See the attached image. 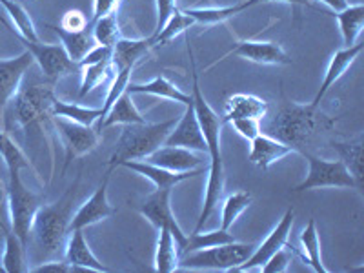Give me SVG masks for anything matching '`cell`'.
<instances>
[{"label": "cell", "mask_w": 364, "mask_h": 273, "mask_svg": "<svg viewBox=\"0 0 364 273\" xmlns=\"http://www.w3.org/2000/svg\"><path fill=\"white\" fill-rule=\"evenodd\" d=\"M188 44V55H190V64H191V99H193V108L197 120L200 124V132H203L204 142H206L208 155H210V175H208V184H206V195H204V204L203 211H200L199 220L195 224L193 232H200L204 230L206 223L210 217L217 211L220 199L224 195V184H226V177H224V162L223 154H220V129H223V119H219L217 112L211 108L208 100L204 99L203 91H200L199 84V71L195 66L193 51H191L190 41L186 38Z\"/></svg>", "instance_id": "2"}, {"label": "cell", "mask_w": 364, "mask_h": 273, "mask_svg": "<svg viewBox=\"0 0 364 273\" xmlns=\"http://www.w3.org/2000/svg\"><path fill=\"white\" fill-rule=\"evenodd\" d=\"M171 190L173 188H161V190H155L154 193H149L141 204H139V211L141 215L146 217L148 223L154 224L157 230H170L173 233L175 240H177V250L178 246L184 242L186 239V233L182 232V228L178 226L177 219H175L173 211H171L170 197Z\"/></svg>", "instance_id": "11"}, {"label": "cell", "mask_w": 364, "mask_h": 273, "mask_svg": "<svg viewBox=\"0 0 364 273\" xmlns=\"http://www.w3.org/2000/svg\"><path fill=\"white\" fill-rule=\"evenodd\" d=\"M328 144L337 151L339 161L346 166V170L352 173L355 182L363 188V136H357L355 141H330Z\"/></svg>", "instance_id": "27"}, {"label": "cell", "mask_w": 364, "mask_h": 273, "mask_svg": "<svg viewBox=\"0 0 364 273\" xmlns=\"http://www.w3.org/2000/svg\"><path fill=\"white\" fill-rule=\"evenodd\" d=\"M295 154L290 146H286L284 142L273 139V136L261 133L252 141V149H250V162L255 164L259 170L268 171L269 166L275 164L277 161L284 159L286 155Z\"/></svg>", "instance_id": "22"}, {"label": "cell", "mask_w": 364, "mask_h": 273, "mask_svg": "<svg viewBox=\"0 0 364 273\" xmlns=\"http://www.w3.org/2000/svg\"><path fill=\"white\" fill-rule=\"evenodd\" d=\"M4 190V184H2V182H0V191Z\"/></svg>", "instance_id": "51"}, {"label": "cell", "mask_w": 364, "mask_h": 273, "mask_svg": "<svg viewBox=\"0 0 364 273\" xmlns=\"http://www.w3.org/2000/svg\"><path fill=\"white\" fill-rule=\"evenodd\" d=\"M129 95H154L159 97V99H166V100H173V102L178 104H188L191 102V93H184L178 86H175L171 80H168L166 77H155L154 80H149V82L144 84H135L129 82L128 90H126Z\"/></svg>", "instance_id": "24"}, {"label": "cell", "mask_w": 364, "mask_h": 273, "mask_svg": "<svg viewBox=\"0 0 364 273\" xmlns=\"http://www.w3.org/2000/svg\"><path fill=\"white\" fill-rule=\"evenodd\" d=\"M294 217H295V211L294 208H290V210L284 213V217L279 220L277 226L273 228V232L266 237L264 242L255 246L252 255H250L248 259L239 266V268H235V272H250V269L261 268V266L268 261L273 253L279 252L281 248H284V246L288 245V239H290L291 228H294Z\"/></svg>", "instance_id": "13"}, {"label": "cell", "mask_w": 364, "mask_h": 273, "mask_svg": "<svg viewBox=\"0 0 364 273\" xmlns=\"http://www.w3.org/2000/svg\"><path fill=\"white\" fill-rule=\"evenodd\" d=\"M91 31H93V37L95 42L100 46H108L113 48L117 42L120 41V28H119V18H117V13H109L106 17H100L99 21L91 22Z\"/></svg>", "instance_id": "39"}, {"label": "cell", "mask_w": 364, "mask_h": 273, "mask_svg": "<svg viewBox=\"0 0 364 273\" xmlns=\"http://www.w3.org/2000/svg\"><path fill=\"white\" fill-rule=\"evenodd\" d=\"M33 55L28 50L22 51L15 58H8V60L0 58V113L4 112L9 100L17 95L26 71L33 66Z\"/></svg>", "instance_id": "16"}, {"label": "cell", "mask_w": 364, "mask_h": 273, "mask_svg": "<svg viewBox=\"0 0 364 273\" xmlns=\"http://www.w3.org/2000/svg\"><path fill=\"white\" fill-rule=\"evenodd\" d=\"M228 124H232L233 129L239 133L242 139L252 142L257 135H261L262 128H261V120L259 119H252V117H245V119H233L230 120Z\"/></svg>", "instance_id": "41"}, {"label": "cell", "mask_w": 364, "mask_h": 273, "mask_svg": "<svg viewBox=\"0 0 364 273\" xmlns=\"http://www.w3.org/2000/svg\"><path fill=\"white\" fill-rule=\"evenodd\" d=\"M0 4L4 6V9L8 11L9 17H11L13 24L17 26L15 31H17L18 35H22V37L28 38V41H38V33L37 29H35L33 21H31L29 13L26 11L21 4H17L15 0H0Z\"/></svg>", "instance_id": "38"}, {"label": "cell", "mask_w": 364, "mask_h": 273, "mask_svg": "<svg viewBox=\"0 0 364 273\" xmlns=\"http://www.w3.org/2000/svg\"><path fill=\"white\" fill-rule=\"evenodd\" d=\"M80 73H82V84H80L79 90V99H84L87 93H91L100 84L106 82V79L112 77V73H115V70H113L112 60H104V63L80 68Z\"/></svg>", "instance_id": "36"}, {"label": "cell", "mask_w": 364, "mask_h": 273, "mask_svg": "<svg viewBox=\"0 0 364 273\" xmlns=\"http://www.w3.org/2000/svg\"><path fill=\"white\" fill-rule=\"evenodd\" d=\"M235 237L233 233H230V230H213V232H193L191 235H186L184 242L178 246V257L186 255L190 252H197V250L211 248V246H220L228 245V242H233Z\"/></svg>", "instance_id": "29"}, {"label": "cell", "mask_w": 364, "mask_h": 273, "mask_svg": "<svg viewBox=\"0 0 364 273\" xmlns=\"http://www.w3.org/2000/svg\"><path fill=\"white\" fill-rule=\"evenodd\" d=\"M360 51H363V44H353L333 53V57H331L330 64L326 68V73H324L323 82H321V87L317 91V95L310 102L311 106H321V102H323V99L326 97L328 91H330V87L346 73L348 68L355 63V58L359 57Z\"/></svg>", "instance_id": "19"}, {"label": "cell", "mask_w": 364, "mask_h": 273, "mask_svg": "<svg viewBox=\"0 0 364 273\" xmlns=\"http://www.w3.org/2000/svg\"><path fill=\"white\" fill-rule=\"evenodd\" d=\"M51 112H53V117L73 120V122H79V124L84 126H93L100 119V108H86V106H80V104L64 102L57 97L51 104Z\"/></svg>", "instance_id": "32"}, {"label": "cell", "mask_w": 364, "mask_h": 273, "mask_svg": "<svg viewBox=\"0 0 364 273\" xmlns=\"http://www.w3.org/2000/svg\"><path fill=\"white\" fill-rule=\"evenodd\" d=\"M264 2H286V4H291V6H306V8H314L310 0H245V2H240L237 4L239 11H245V9L253 8L257 4H264Z\"/></svg>", "instance_id": "48"}, {"label": "cell", "mask_w": 364, "mask_h": 273, "mask_svg": "<svg viewBox=\"0 0 364 273\" xmlns=\"http://www.w3.org/2000/svg\"><path fill=\"white\" fill-rule=\"evenodd\" d=\"M11 230V220H9V211H8V200L0 203V250H4V240L6 233Z\"/></svg>", "instance_id": "49"}, {"label": "cell", "mask_w": 364, "mask_h": 273, "mask_svg": "<svg viewBox=\"0 0 364 273\" xmlns=\"http://www.w3.org/2000/svg\"><path fill=\"white\" fill-rule=\"evenodd\" d=\"M318 2H323V4H326L328 8L330 9H333V11L336 13H339V11H343L344 8H348V0H318Z\"/></svg>", "instance_id": "50"}, {"label": "cell", "mask_w": 364, "mask_h": 273, "mask_svg": "<svg viewBox=\"0 0 364 273\" xmlns=\"http://www.w3.org/2000/svg\"><path fill=\"white\" fill-rule=\"evenodd\" d=\"M0 155L4 159V164L8 171L11 170H33L31 162L28 161L22 149L15 144L8 132H0ZM35 171V170H33Z\"/></svg>", "instance_id": "37"}, {"label": "cell", "mask_w": 364, "mask_h": 273, "mask_svg": "<svg viewBox=\"0 0 364 273\" xmlns=\"http://www.w3.org/2000/svg\"><path fill=\"white\" fill-rule=\"evenodd\" d=\"M113 168H109L106 173H104L102 182L99 184L93 195L90 199L79 208V210L73 213V219H71L70 224V232L71 230H86V228L93 226V224H99L102 220L109 219L112 215H115L117 210L109 204L108 200V184L109 178H112Z\"/></svg>", "instance_id": "12"}, {"label": "cell", "mask_w": 364, "mask_h": 273, "mask_svg": "<svg viewBox=\"0 0 364 273\" xmlns=\"http://www.w3.org/2000/svg\"><path fill=\"white\" fill-rule=\"evenodd\" d=\"M77 191H79V177L57 203H44L35 213L33 224L29 230V239L33 240L41 259H50L63 253L66 248Z\"/></svg>", "instance_id": "3"}, {"label": "cell", "mask_w": 364, "mask_h": 273, "mask_svg": "<svg viewBox=\"0 0 364 273\" xmlns=\"http://www.w3.org/2000/svg\"><path fill=\"white\" fill-rule=\"evenodd\" d=\"M268 100L252 95V93H235V95H230L224 100L223 122H230L233 119H245V117L264 120L268 117Z\"/></svg>", "instance_id": "20"}, {"label": "cell", "mask_w": 364, "mask_h": 273, "mask_svg": "<svg viewBox=\"0 0 364 273\" xmlns=\"http://www.w3.org/2000/svg\"><path fill=\"white\" fill-rule=\"evenodd\" d=\"M290 262H291V253L286 252V246H284V248H281L279 252L273 253L268 261L261 266V272L262 273H282L288 269Z\"/></svg>", "instance_id": "42"}, {"label": "cell", "mask_w": 364, "mask_h": 273, "mask_svg": "<svg viewBox=\"0 0 364 273\" xmlns=\"http://www.w3.org/2000/svg\"><path fill=\"white\" fill-rule=\"evenodd\" d=\"M142 122H148V120H146V117L136 109L132 95H129L128 91H124V93L117 99V102L113 104L112 109L106 113V117L100 120L95 128L100 132V129H106L109 128V126H115V124L126 126V124H142Z\"/></svg>", "instance_id": "26"}, {"label": "cell", "mask_w": 364, "mask_h": 273, "mask_svg": "<svg viewBox=\"0 0 364 273\" xmlns=\"http://www.w3.org/2000/svg\"><path fill=\"white\" fill-rule=\"evenodd\" d=\"M53 128L58 132V136L64 144V151H66L64 170L71 164V161L93 151L100 142V132L95 126H84L73 122V120L53 117Z\"/></svg>", "instance_id": "10"}, {"label": "cell", "mask_w": 364, "mask_h": 273, "mask_svg": "<svg viewBox=\"0 0 364 273\" xmlns=\"http://www.w3.org/2000/svg\"><path fill=\"white\" fill-rule=\"evenodd\" d=\"M193 24H195L193 18L188 17L186 13L181 11V9L177 8L173 11V15H171V17L166 21L164 26H162L161 31H159V33L151 35V41H154V48H157V46L168 44V42H171L175 37H178V35L188 33V29H190Z\"/></svg>", "instance_id": "34"}, {"label": "cell", "mask_w": 364, "mask_h": 273, "mask_svg": "<svg viewBox=\"0 0 364 273\" xmlns=\"http://www.w3.org/2000/svg\"><path fill=\"white\" fill-rule=\"evenodd\" d=\"M112 55H113V48L97 44L93 50L87 51V55L82 58V60H80L79 66L84 68V66H91V64L104 63V60H112Z\"/></svg>", "instance_id": "44"}, {"label": "cell", "mask_w": 364, "mask_h": 273, "mask_svg": "<svg viewBox=\"0 0 364 273\" xmlns=\"http://www.w3.org/2000/svg\"><path fill=\"white\" fill-rule=\"evenodd\" d=\"M164 146H178V148H186L191 151H200V154H208L206 142H204L203 132H200V124L197 120L193 108V100L186 106L184 115L177 120V124L170 132V135L166 136Z\"/></svg>", "instance_id": "15"}, {"label": "cell", "mask_w": 364, "mask_h": 273, "mask_svg": "<svg viewBox=\"0 0 364 273\" xmlns=\"http://www.w3.org/2000/svg\"><path fill=\"white\" fill-rule=\"evenodd\" d=\"M230 55H237V57L246 58L250 63L264 64V66H288V64H291V58L277 42L237 41L232 51L224 55L223 58H228Z\"/></svg>", "instance_id": "14"}, {"label": "cell", "mask_w": 364, "mask_h": 273, "mask_svg": "<svg viewBox=\"0 0 364 273\" xmlns=\"http://www.w3.org/2000/svg\"><path fill=\"white\" fill-rule=\"evenodd\" d=\"M122 0H93V21H99L100 17H106L109 13H117Z\"/></svg>", "instance_id": "47"}, {"label": "cell", "mask_w": 364, "mask_h": 273, "mask_svg": "<svg viewBox=\"0 0 364 273\" xmlns=\"http://www.w3.org/2000/svg\"><path fill=\"white\" fill-rule=\"evenodd\" d=\"M13 33L17 35L18 41L26 46V50L33 55V60L41 68L42 75H44L48 82L55 84L58 79L68 77V75L80 73V66L77 63H73L70 58V55L66 53V50L63 48V44H44V42L37 41H28L22 35H18L15 31V28H9Z\"/></svg>", "instance_id": "9"}, {"label": "cell", "mask_w": 364, "mask_h": 273, "mask_svg": "<svg viewBox=\"0 0 364 273\" xmlns=\"http://www.w3.org/2000/svg\"><path fill=\"white\" fill-rule=\"evenodd\" d=\"M188 17L193 18L195 24H204V26H213L220 24V22L228 21V18L239 15V8L235 6H226V8H190L184 9Z\"/></svg>", "instance_id": "40"}, {"label": "cell", "mask_w": 364, "mask_h": 273, "mask_svg": "<svg viewBox=\"0 0 364 273\" xmlns=\"http://www.w3.org/2000/svg\"><path fill=\"white\" fill-rule=\"evenodd\" d=\"M302 157H306L308 161V175L299 186L294 188V191L301 193L315 188H350L363 193V188L341 161H326L315 154H304Z\"/></svg>", "instance_id": "8"}, {"label": "cell", "mask_w": 364, "mask_h": 273, "mask_svg": "<svg viewBox=\"0 0 364 273\" xmlns=\"http://www.w3.org/2000/svg\"><path fill=\"white\" fill-rule=\"evenodd\" d=\"M337 117H330L321 109V106L311 104H297L294 100H284L268 120L262 122V133L284 142L294 151L315 154L317 146L328 144V135L333 133Z\"/></svg>", "instance_id": "1"}, {"label": "cell", "mask_w": 364, "mask_h": 273, "mask_svg": "<svg viewBox=\"0 0 364 273\" xmlns=\"http://www.w3.org/2000/svg\"><path fill=\"white\" fill-rule=\"evenodd\" d=\"M48 28L60 38V44L66 50V53L70 55V58L73 63L79 64L84 57L87 55V51H91L97 46L95 37H93V31L90 28L82 29V31H66L60 26H51L48 24Z\"/></svg>", "instance_id": "25"}, {"label": "cell", "mask_w": 364, "mask_h": 273, "mask_svg": "<svg viewBox=\"0 0 364 273\" xmlns=\"http://www.w3.org/2000/svg\"><path fill=\"white\" fill-rule=\"evenodd\" d=\"M8 211L9 220H11V230L17 233L18 239L22 240V245L28 248L29 245V230L33 224L35 213L38 208L46 203L44 193H35L29 190L21 178V170L8 171Z\"/></svg>", "instance_id": "6"}, {"label": "cell", "mask_w": 364, "mask_h": 273, "mask_svg": "<svg viewBox=\"0 0 364 273\" xmlns=\"http://www.w3.org/2000/svg\"><path fill=\"white\" fill-rule=\"evenodd\" d=\"M64 257L70 264L79 266L84 272H87V269H91V272H112V268L102 264L95 257V253L91 252L86 237H84V230H71L66 240V248H64Z\"/></svg>", "instance_id": "21"}, {"label": "cell", "mask_w": 364, "mask_h": 273, "mask_svg": "<svg viewBox=\"0 0 364 273\" xmlns=\"http://www.w3.org/2000/svg\"><path fill=\"white\" fill-rule=\"evenodd\" d=\"M26 246L22 245V240L18 239L17 233L9 230L6 233L4 240V250H2V257H0V264L6 273H22L29 272V268L26 266L24 261Z\"/></svg>", "instance_id": "31"}, {"label": "cell", "mask_w": 364, "mask_h": 273, "mask_svg": "<svg viewBox=\"0 0 364 273\" xmlns=\"http://www.w3.org/2000/svg\"><path fill=\"white\" fill-rule=\"evenodd\" d=\"M255 250V245L245 242H228V245L211 246L197 250L181 257L178 269H219V272H235Z\"/></svg>", "instance_id": "7"}, {"label": "cell", "mask_w": 364, "mask_h": 273, "mask_svg": "<svg viewBox=\"0 0 364 273\" xmlns=\"http://www.w3.org/2000/svg\"><path fill=\"white\" fill-rule=\"evenodd\" d=\"M333 17H336L337 22H339V29H341V35H343L344 48L355 44L357 37H359L360 31H363L364 28V6L360 4V2L359 4L348 6V8H344L343 11L336 13Z\"/></svg>", "instance_id": "30"}, {"label": "cell", "mask_w": 364, "mask_h": 273, "mask_svg": "<svg viewBox=\"0 0 364 273\" xmlns=\"http://www.w3.org/2000/svg\"><path fill=\"white\" fill-rule=\"evenodd\" d=\"M29 272L35 273H42V272H53V273H77V272H84L82 268L79 266H73L64 259V261H50L46 262V264L37 266V268H29Z\"/></svg>", "instance_id": "45"}, {"label": "cell", "mask_w": 364, "mask_h": 273, "mask_svg": "<svg viewBox=\"0 0 364 273\" xmlns=\"http://www.w3.org/2000/svg\"><path fill=\"white\" fill-rule=\"evenodd\" d=\"M154 41L148 38H120L113 46L112 64L113 70H124V68H135L142 58L151 51Z\"/></svg>", "instance_id": "23"}, {"label": "cell", "mask_w": 364, "mask_h": 273, "mask_svg": "<svg viewBox=\"0 0 364 273\" xmlns=\"http://www.w3.org/2000/svg\"><path fill=\"white\" fill-rule=\"evenodd\" d=\"M178 250L177 240L170 230H159L157 252H155V272L159 273H173L178 269Z\"/></svg>", "instance_id": "28"}, {"label": "cell", "mask_w": 364, "mask_h": 273, "mask_svg": "<svg viewBox=\"0 0 364 273\" xmlns=\"http://www.w3.org/2000/svg\"><path fill=\"white\" fill-rule=\"evenodd\" d=\"M301 246L304 252V259L311 266V269L315 273H328L326 266L323 264V257H321V240H318L315 219L308 220L306 228L301 232Z\"/></svg>", "instance_id": "33"}, {"label": "cell", "mask_w": 364, "mask_h": 273, "mask_svg": "<svg viewBox=\"0 0 364 273\" xmlns=\"http://www.w3.org/2000/svg\"><path fill=\"white\" fill-rule=\"evenodd\" d=\"M60 28H64L66 31H82V29L90 28V21L79 9H70V11L64 13Z\"/></svg>", "instance_id": "43"}, {"label": "cell", "mask_w": 364, "mask_h": 273, "mask_svg": "<svg viewBox=\"0 0 364 273\" xmlns=\"http://www.w3.org/2000/svg\"><path fill=\"white\" fill-rule=\"evenodd\" d=\"M252 200L253 197L248 191H235V193L230 195L223 204L220 228H223V230H230V228L235 224V220L252 206Z\"/></svg>", "instance_id": "35"}, {"label": "cell", "mask_w": 364, "mask_h": 273, "mask_svg": "<svg viewBox=\"0 0 364 273\" xmlns=\"http://www.w3.org/2000/svg\"><path fill=\"white\" fill-rule=\"evenodd\" d=\"M13 113L17 117L18 124L24 128V132L33 133L41 132L44 126L53 124V104L55 93L53 84H37L28 82L24 87L17 91V95L13 97Z\"/></svg>", "instance_id": "5"}, {"label": "cell", "mask_w": 364, "mask_h": 273, "mask_svg": "<svg viewBox=\"0 0 364 273\" xmlns=\"http://www.w3.org/2000/svg\"><path fill=\"white\" fill-rule=\"evenodd\" d=\"M177 119H168L157 124H126L120 129V136L117 141L115 151L109 157L108 166L115 170L124 161H144L157 148L164 144L166 136L170 135Z\"/></svg>", "instance_id": "4"}, {"label": "cell", "mask_w": 364, "mask_h": 273, "mask_svg": "<svg viewBox=\"0 0 364 273\" xmlns=\"http://www.w3.org/2000/svg\"><path fill=\"white\" fill-rule=\"evenodd\" d=\"M146 162L155 166H161L164 170L177 171V173H182V171H191L200 168L203 161L195 151L186 148H178V146H164L157 148L151 155L144 159Z\"/></svg>", "instance_id": "17"}, {"label": "cell", "mask_w": 364, "mask_h": 273, "mask_svg": "<svg viewBox=\"0 0 364 273\" xmlns=\"http://www.w3.org/2000/svg\"><path fill=\"white\" fill-rule=\"evenodd\" d=\"M122 168H128V170L135 171V173L142 175V177L149 178L154 182L155 190H161V188H175L181 182L188 181V178H193L197 175H203V168H197V170L191 171H182V173H177V171L164 170L161 166L149 164L146 161H124L122 162Z\"/></svg>", "instance_id": "18"}, {"label": "cell", "mask_w": 364, "mask_h": 273, "mask_svg": "<svg viewBox=\"0 0 364 273\" xmlns=\"http://www.w3.org/2000/svg\"><path fill=\"white\" fill-rule=\"evenodd\" d=\"M157 4V24H155V33H159L162 29V26L166 24V21L173 15V11L177 9V0H155Z\"/></svg>", "instance_id": "46"}]
</instances>
